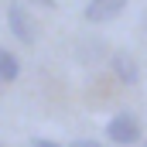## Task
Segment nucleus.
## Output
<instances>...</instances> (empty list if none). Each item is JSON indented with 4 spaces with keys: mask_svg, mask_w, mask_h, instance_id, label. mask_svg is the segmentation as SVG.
<instances>
[{
    "mask_svg": "<svg viewBox=\"0 0 147 147\" xmlns=\"http://www.w3.org/2000/svg\"><path fill=\"white\" fill-rule=\"evenodd\" d=\"M7 28H10V34L17 38V41H24V45H38L41 24H38V17L21 3V0H14V3L7 7Z\"/></svg>",
    "mask_w": 147,
    "mask_h": 147,
    "instance_id": "1",
    "label": "nucleus"
},
{
    "mask_svg": "<svg viewBox=\"0 0 147 147\" xmlns=\"http://www.w3.org/2000/svg\"><path fill=\"white\" fill-rule=\"evenodd\" d=\"M140 120L134 116V113H116L110 123H106V140L110 144H120V147H130L140 140Z\"/></svg>",
    "mask_w": 147,
    "mask_h": 147,
    "instance_id": "2",
    "label": "nucleus"
},
{
    "mask_svg": "<svg viewBox=\"0 0 147 147\" xmlns=\"http://www.w3.org/2000/svg\"><path fill=\"white\" fill-rule=\"evenodd\" d=\"M123 10H127V0H89L86 10H82V17H86L89 24H110V21H116Z\"/></svg>",
    "mask_w": 147,
    "mask_h": 147,
    "instance_id": "3",
    "label": "nucleus"
},
{
    "mask_svg": "<svg viewBox=\"0 0 147 147\" xmlns=\"http://www.w3.org/2000/svg\"><path fill=\"white\" fill-rule=\"evenodd\" d=\"M110 69L123 86H137L140 82V65H137V58L130 51H113L110 55Z\"/></svg>",
    "mask_w": 147,
    "mask_h": 147,
    "instance_id": "4",
    "label": "nucleus"
},
{
    "mask_svg": "<svg viewBox=\"0 0 147 147\" xmlns=\"http://www.w3.org/2000/svg\"><path fill=\"white\" fill-rule=\"evenodd\" d=\"M21 75V58L10 48H0V82H17Z\"/></svg>",
    "mask_w": 147,
    "mask_h": 147,
    "instance_id": "5",
    "label": "nucleus"
},
{
    "mask_svg": "<svg viewBox=\"0 0 147 147\" xmlns=\"http://www.w3.org/2000/svg\"><path fill=\"white\" fill-rule=\"evenodd\" d=\"M31 147H62V144H58V140H48V137H34Z\"/></svg>",
    "mask_w": 147,
    "mask_h": 147,
    "instance_id": "6",
    "label": "nucleus"
},
{
    "mask_svg": "<svg viewBox=\"0 0 147 147\" xmlns=\"http://www.w3.org/2000/svg\"><path fill=\"white\" fill-rule=\"evenodd\" d=\"M69 147H103V144H99V140H89V137H86V140H75V144H69Z\"/></svg>",
    "mask_w": 147,
    "mask_h": 147,
    "instance_id": "7",
    "label": "nucleus"
}]
</instances>
